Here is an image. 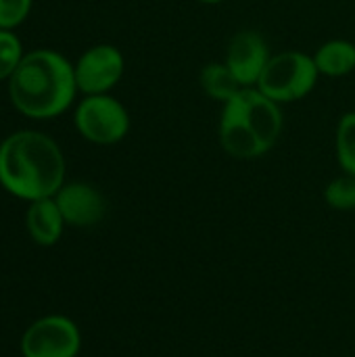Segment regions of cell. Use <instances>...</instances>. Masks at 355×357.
Wrapping results in <instances>:
<instances>
[{
	"label": "cell",
	"instance_id": "6da1fadb",
	"mask_svg": "<svg viewBox=\"0 0 355 357\" xmlns=\"http://www.w3.org/2000/svg\"><path fill=\"white\" fill-rule=\"evenodd\" d=\"M65 184L61 146L36 130H19L0 142V186L17 199L54 197Z\"/></svg>",
	"mask_w": 355,
	"mask_h": 357
},
{
	"label": "cell",
	"instance_id": "7a4b0ae2",
	"mask_svg": "<svg viewBox=\"0 0 355 357\" xmlns=\"http://www.w3.org/2000/svg\"><path fill=\"white\" fill-rule=\"evenodd\" d=\"M77 92L73 65L50 48L25 52L8 79L10 102L31 119L59 117L71 107Z\"/></svg>",
	"mask_w": 355,
	"mask_h": 357
},
{
	"label": "cell",
	"instance_id": "3957f363",
	"mask_svg": "<svg viewBox=\"0 0 355 357\" xmlns=\"http://www.w3.org/2000/svg\"><path fill=\"white\" fill-rule=\"evenodd\" d=\"M280 105L262 90L243 88L224 102L220 117V144L234 159H257L274 149L282 134Z\"/></svg>",
	"mask_w": 355,
	"mask_h": 357
},
{
	"label": "cell",
	"instance_id": "277c9868",
	"mask_svg": "<svg viewBox=\"0 0 355 357\" xmlns=\"http://www.w3.org/2000/svg\"><path fill=\"white\" fill-rule=\"evenodd\" d=\"M318 77L314 56L299 50H285L270 56L255 88L274 102L285 105L305 98L316 88Z\"/></svg>",
	"mask_w": 355,
	"mask_h": 357
},
{
	"label": "cell",
	"instance_id": "5b68a950",
	"mask_svg": "<svg viewBox=\"0 0 355 357\" xmlns=\"http://www.w3.org/2000/svg\"><path fill=\"white\" fill-rule=\"evenodd\" d=\"M73 121L82 138L103 146L123 140L130 132V115L111 94L84 96L75 109Z\"/></svg>",
	"mask_w": 355,
	"mask_h": 357
},
{
	"label": "cell",
	"instance_id": "8992f818",
	"mask_svg": "<svg viewBox=\"0 0 355 357\" xmlns=\"http://www.w3.org/2000/svg\"><path fill=\"white\" fill-rule=\"evenodd\" d=\"M23 357H77L82 333L67 316H44L21 337Z\"/></svg>",
	"mask_w": 355,
	"mask_h": 357
},
{
	"label": "cell",
	"instance_id": "52a82bcc",
	"mask_svg": "<svg viewBox=\"0 0 355 357\" xmlns=\"http://www.w3.org/2000/svg\"><path fill=\"white\" fill-rule=\"evenodd\" d=\"M126 69L123 54L113 44H96L88 48L77 63L73 65L77 90L86 96L90 94H109L113 90Z\"/></svg>",
	"mask_w": 355,
	"mask_h": 357
},
{
	"label": "cell",
	"instance_id": "ba28073f",
	"mask_svg": "<svg viewBox=\"0 0 355 357\" xmlns=\"http://www.w3.org/2000/svg\"><path fill=\"white\" fill-rule=\"evenodd\" d=\"M270 56L272 54L266 38L259 31L243 29L230 40L224 63L230 67L243 88H253L257 86Z\"/></svg>",
	"mask_w": 355,
	"mask_h": 357
},
{
	"label": "cell",
	"instance_id": "9c48e42d",
	"mask_svg": "<svg viewBox=\"0 0 355 357\" xmlns=\"http://www.w3.org/2000/svg\"><path fill=\"white\" fill-rule=\"evenodd\" d=\"M54 201L61 209L65 224L75 228H90L105 218V199L103 195L86 182L63 184L54 195Z\"/></svg>",
	"mask_w": 355,
	"mask_h": 357
},
{
	"label": "cell",
	"instance_id": "30bf717a",
	"mask_svg": "<svg viewBox=\"0 0 355 357\" xmlns=\"http://www.w3.org/2000/svg\"><path fill=\"white\" fill-rule=\"evenodd\" d=\"M25 226L36 245H40V247L56 245L59 238L63 236L65 220L61 215V209H59L54 197L31 201L27 207V213H25Z\"/></svg>",
	"mask_w": 355,
	"mask_h": 357
},
{
	"label": "cell",
	"instance_id": "8fae6325",
	"mask_svg": "<svg viewBox=\"0 0 355 357\" xmlns=\"http://www.w3.org/2000/svg\"><path fill=\"white\" fill-rule=\"evenodd\" d=\"M320 75L343 77L355 69V44L349 40H328L314 54Z\"/></svg>",
	"mask_w": 355,
	"mask_h": 357
},
{
	"label": "cell",
	"instance_id": "7c38bea8",
	"mask_svg": "<svg viewBox=\"0 0 355 357\" xmlns=\"http://www.w3.org/2000/svg\"><path fill=\"white\" fill-rule=\"evenodd\" d=\"M201 86L209 98H213L222 105L228 102L239 90H243V86L239 84V79L234 77V73L230 71V67L226 63L205 65L201 71Z\"/></svg>",
	"mask_w": 355,
	"mask_h": 357
},
{
	"label": "cell",
	"instance_id": "4fadbf2b",
	"mask_svg": "<svg viewBox=\"0 0 355 357\" xmlns=\"http://www.w3.org/2000/svg\"><path fill=\"white\" fill-rule=\"evenodd\" d=\"M337 161L343 174L355 176V111L345 113L337 126Z\"/></svg>",
	"mask_w": 355,
	"mask_h": 357
},
{
	"label": "cell",
	"instance_id": "5bb4252c",
	"mask_svg": "<svg viewBox=\"0 0 355 357\" xmlns=\"http://www.w3.org/2000/svg\"><path fill=\"white\" fill-rule=\"evenodd\" d=\"M324 199L328 207L337 211H354L355 209V176L343 174L328 182L324 190Z\"/></svg>",
	"mask_w": 355,
	"mask_h": 357
},
{
	"label": "cell",
	"instance_id": "9a60e30c",
	"mask_svg": "<svg viewBox=\"0 0 355 357\" xmlns=\"http://www.w3.org/2000/svg\"><path fill=\"white\" fill-rule=\"evenodd\" d=\"M25 52L21 40L13 33V29H0V82L10 79Z\"/></svg>",
	"mask_w": 355,
	"mask_h": 357
},
{
	"label": "cell",
	"instance_id": "2e32d148",
	"mask_svg": "<svg viewBox=\"0 0 355 357\" xmlns=\"http://www.w3.org/2000/svg\"><path fill=\"white\" fill-rule=\"evenodd\" d=\"M33 0H0V29H15L31 10Z\"/></svg>",
	"mask_w": 355,
	"mask_h": 357
},
{
	"label": "cell",
	"instance_id": "e0dca14e",
	"mask_svg": "<svg viewBox=\"0 0 355 357\" xmlns=\"http://www.w3.org/2000/svg\"><path fill=\"white\" fill-rule=\"evenodd\" d=\"M199 2H203V4H218V2H224V0H199Z\"/></svg>",
	"mask_w": 355,
	"mask_h": 357
}]
</instances>
